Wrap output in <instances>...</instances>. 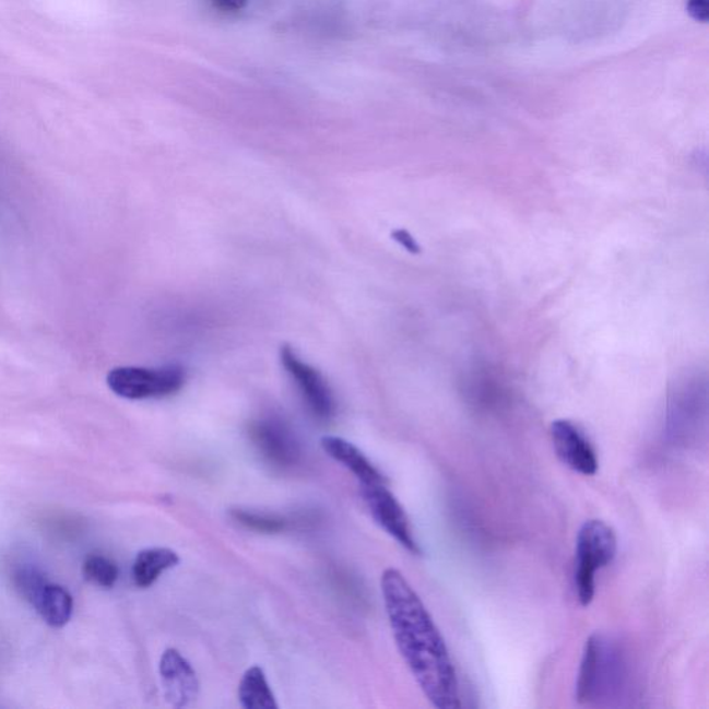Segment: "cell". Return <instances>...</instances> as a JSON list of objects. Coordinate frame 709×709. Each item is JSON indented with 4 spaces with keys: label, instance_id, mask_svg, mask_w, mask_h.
Here are the masks:
<instances>
[{
    "label": "cell",
    "instance_id": "6da1fadb",
    "mask_svg": "<svg viewBox=\"0 0 709 709\" xmlns=\"http://www.w3.org/2000/svg\"><path fill=\"white\" fill-rule=\"evenodd\" d=\"M381 593L398 651L424 696L438 709L462 707L447 643L421 596L395 568L382 572Z\"/></svg>",
    "mask_w": 709,
    "mask_h": 709
},
{
    "label": "cell",
    "instance_id": "7a4b0ae2",
    "mask_svg": "<svg viewBox=\"0 0 709 709\" xmlns=\"http://www.w3.org/2000/svg\"><path fill=\"white\" fill-rule=\"evenodd\" d=\"M618 540L615 531L602 520L584 522L578 532L574 583L578 602L588 607L596 593V574L614 562Z\"/></svg>",
    "mask_w": 709,
    "mask_h": 709
},
{
    "label": "cell",
    "instance_id": "3957f363",
    "mask_svg": "<svg viewBox=\"0 0 709 709\" xmlns=\"http://www.w3.org/2000/svg\"><path fill=\"white\" fill-rule=\"evenodd\" d=\"M185 370L175 365L157 367V369L121 366L107 375L110 390L116 395L131 401L173 395L185 386Z\"/></svg>",
    "mask_w": 709,
    "mask_h": 709
},
{
    "label": "cell",
    "instance_id": "277c9868",
    "mask_svg": "<svg viewBox=\"0 0 709 709\" xmlns=\"http://www.w3.org/2000/svg\"><path fill=\"white\" fill-rule=\"evenodd\" d=\"M361 495L373 520L412 555H421L422 551L413 534L411 520L400 501L387 488V483L361 485Z\"/></svg>",
    "mask_w": 709,
    "mask_h": 709
},
{
    "label": "cell",
    "instance_id": "5b68a950",
    "mask_svg": "<svg viewBox=\"0 0 709 709\" xmlns=\"http://www.w3.org/2000/svg\"><path fill=\"white\" fill-rule=\"evenodd\" d=\"M281 361L284 369L297 385L299 392L307 402L309 411L320 421H330L335 413V402L328 381L315 367L299 359L292 346L283 345Z\"/></svg>",
    "mask_w": 709,
    "mask_h": 709
},
{
    "label": "cell",
    "instance_id": "8992f818",
    "mask_svg": "<svg viewBox=\"0 0 709 709\" xmlns=\"http://www.w3.org/2000/svg\"><path fill=\"white\" fill-rule=\"evenodd\" d=\"M250 437L261 457L277 469H292L302 459V449L292 429L279 418L267 417L253 422Z\"/></svg>",
    "mask_w": 709,
    "mask_h": 709
},
{
    "label": "cell",
    "instance_id": "52a82bcc",
    "mask_svg": "<svg viewBox=\"0 0 709 709\" xmlns=\"http://www.w3.org/2000/svg\"><path fill=\"white\" fill-rule=\"evenodd\" d=\"M553 448L568 469L578 474L594 475L599 470V458L589 438L581 428L569 421L553 422L551 427Z\"/></svg>",
    "mask_w": 709,
    "mask_h": 709
},
{
    "label": "cell",
    "instance_id": "ba28073f",
    "mask_svg": "<svg viewBox=\"0 0 709 709\" xmlns=\"http://www.w3.org/2000/svg\"><path fill=\"white\" fill-rule=\"evenodd\" d=\"M164 695L170 706L185 708L199 697L200 682L194 667L176 649H167L159 660Z\"/></svg>",
    "mask_w": 709,
    "mask_h": 709
},
{
    "label": "cell",
    "instance_id": "9c48e42d",
    "mask_svg": "<svg viewBox=\"0 0 709 709\" xmlns=\"http://www.w3.org/2000/svg\"><path fill=\"white\" fill-rule=\"evenodd\" d=\"M607 641L602 635L593 634L584 643L581 667H579L576 698L579 704L598 700L602 683L607 676Z\"/></svg>",
    "mask_w": 709,
    "mask_h": 709
},
{
    "label": "cell",
    "instance_id": "30bf717a",
    "mask_svg": "<svg viewBox=\"0 0 709 709\" xmlns=\"http://www.w3.org/2000/svg\"><path fill=\"white\" fill-rule=\"evenodd\" d=\"M324 453L335 462L343 464L358 478L361 485H375L387 483L385 475L375 468V464L356 448L354 444L341 437L326 436L320 439Z\"/></svg>",
    "mask_w": 709,
    "mask_h": 709
},
{
    "label": "cell",
    "instance_id": "8fae6325",
    "mask_svg": "<svg viewBox=\"0 0 709 709\" xmlns=\"http://www.w3.org/2000/svg\"><path fill=\"white\" fill-rule=\"evenodd\" d=\"M179 562V555L173 548H144L133 562V582L138 588H150L165 571L178 566Z\"/></svg>",
    "mask_w": 709,
    "mask_h": 709
},
{
    "label": "cell",
    "instance_id": "7c38bea8",
    "mask_svg": "<svg viewBox=\"0 0 709 709\" xmlns=\"http://www.w3.org/2000/svg\"><path fill=\"white\" fill-rule=\"evenodd\" d=\"M31 603L45 623L54 628H63L72 615V598L69 590L54 583H44L35 593Z\"/></svg>",
    "mask_w": 709,
    "mask_h": 709
},
{
    "label": "cell",
    "instance_id": "4fadbf2b",
    "mask_svg": "<svg viewBox=\"0 0 709 709\" xmlns=\"http://www.w3.org/2000/svg\"><path fill=\"white\" fill-rule=\"evenodd\" d=\"M239 701L246 709H277L279 704L261 666L248 667L239 685Z\"/></svg>",
    "mask_w": 709,
    "mask_h": 709
},
{
    "label": "cell",
    "instance_id": "5bb4252c",
    "mask_svg": "<svg viewBox=\"0 0 709 709\" xmlns=\"http://www.w3.org/2000/svg\"><path fill=\"white\" fill-rule=\"evenodd\" d=\"M232 519L239 522L247 530L256 531L258 534H282L289 528V520L286 517L261 513L245 509H235L231 511Z\"/></svg>",
    "mask_w": 709,
    "mask_h": 709
},
{
    "label": "cell",
    "instance_id": "9a60e30c",
    "mask_svg": "<svg viewBox=\"0 0 709 709\" xmlns=\"http://www.w3.org/2000/svg\"><path fill=\"white\" fill-rule=\"evenodd\" d=\"M118 567L110 558L105 556L93 555L86 558L84 564V576L87 581L95 583L96 587L110 589L116 584L118 579Z\"/></svg>",
    "mask_w": 709,
    "mask_h": 709
},
{
    "label": "cell",
    "instance_id": "2e32d148",
    "mask_svg": "<svg viewBox=\"0 0 709 709\" xmlns=\"http://www.w3.org/2000/svg\"><path fill=\"white\" fill-rule=\"evenodd\" d=\"M687 12L697 22L707 23L709 19L708 0H688Z\"/></svg>",
    "mask_w": 709,
    "mask_h": 709
},
{
    "label": "cell",
    "instance_id": "e0dca14e",
    "mask_svg": "<svg viewBox=\"0 0 709 709\" xmlns=\"http://www.w3.org/2000/svg\"><path fill=\"white\" fill-rule=\"evenodd\" d=\"M393 240L400 243L401 246L405 247L407 251L413 253L421 252V247L417 246V243L411 236V233L406 231H395L392 233Z\"/></svg>",
    "mask_w": 709,
    "mask_h": 709
},
{
    "label": "cell",
    "instance_id": "ac0fdd59",
    "mask_svg": "<svg viewBox=\"0 0 709 709\" xmlns=\"http://www.w3.org/2000/svg\"><path fill=\"white\" fill-rule=\"evenodd\" d=\"M248 0H212L214 7L221 12L236 13L246 7Z\"/></svg>",
    "mask_w": 709,
    "mask_h": 709
}]
</instances>
